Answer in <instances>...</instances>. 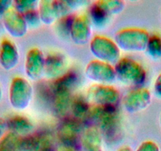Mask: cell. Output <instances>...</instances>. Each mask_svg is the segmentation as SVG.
Segmentation results:
<instances>
[{"label": "cell", "instance_id": "cb8c5ba5", "mask_svg": "<svg viewBox=\"0 0 161 151\" xmlns=\"http://www.w3.org/2000/svg\"><path fill=\"white\" fill-rule=\"evenodd\" d=\"M98 2L111 17L120 13L126 7L125 2L122 0H98Z\"/></svg>", "mask_w": 161, "mask_h": 151}, {"label": "cell", "instance_id": "8992f818", "mask_svg": "<svg viewBox=\"0 0 161 151\" xmlns=\"http://www.w3.org/2000/svg\"><path fill=\"white\" fill-rule=\"evenodd\" d=\"M86 98L93 106H117L120 98V93L111 85L94 84L88 88Z\"/></svg>", "mask_w": 161, "mask_h": 151}, {"label": "cell", "instance_id": "7402d4cb", "mask_svg": "<svg viewBox=\"0 0 161 151\" xmlns=\"http://www.w3.org/2000/svg\"><path fill=\"white\" fill-rule=\"evenodd\" d=\"M151 58L159 60L161 58V36L158 34L150 35L145 50Z\"/></svg>", "mask_w": 161, "mask_h": 151}, {"label": "cell", "instance_id": "7c38bea8", "mask_svg": "<svg viewBox=\"0 0 161 151\" xmlns=\"http://www.w3.org/2000/svg\"><path fill=\"white\" fill-rule=\"evenodd\" d=\"M3 24L7 33L14 38H22L27 34L29 26L24 16L12 7L2 18Z\"/></svg>", "mask_w": 161, "mask_h": 151}, {"label": "cell", "instance_id": "ba28073f", "mask_svg": "<svg viewBox=\"0 0 161 151\" xmlns=\"http://www.w3.org/2000/svg\"><path fill=\"white\" fill-rule=\"evenodd\" d=\"M152 94L145 87H135L123 97V105L130 113H136L145 110L151 104Z\"/></svg>", "mask_w": 161, "mask_h": 151}, {"label": "cell", "instance_id": "4fadbf2b", "mask_svg": "<svg viewBox=\"0 0 161 151\" xmlns=\"http://www.w3.org/2000/svg\"><path fill=\"white\" fill-rule=\"evenodd\" d=\"M18 47L11 39L3 38L0 41V66L6 71H11L19 63Z\"/></svg>", "mask_w": 161, "mask_h": 151}, {"label": "cell", "instance_id": "4316f807", "mask_svg": "<svg viewBox=\"0 0 161 151\" xmlns=\"http://www.w3.org/2000/svg\"><path fill=\"white\" fill-rule=\"evenodd\" d=\"M73 15H68V16L62 18L57 21V30L62 35H69V26H70L71 20H72Z\"/></svg>", "mask_w": 161, "mask_h": 151}, {"label": "cell", "instance_id": "484cf974", "mask_svg": "<svg viewBox=\"0 0 161 151\" xmlns=\"http://www.w3.org/2000/svg\"><path fill=\"white\" fill-rule=\"evenodd\" d=\"M23 16H24L25 20L26 23H27L29 27L30 26V27L35 28L41 24V21H40V16H39L37 9L29 10V11L26 12V13H25L24 14H23Z\"/></svg>", "mask_w": 161, "mask_h": 151}, {"label": "cell", "instance_id": "52a82bcc", "mask_svg": "<svg viewBox=\"0 0 161 151\" xmlns=\"http://www.w3.org/2000/svg\"><path fill=\"white\" fill-rule=\"evenodd\" d=\"M84 72L88 79L97 84L110 85L117 79L112 65L97 59L92 60L86 65Z\"/></svg>", "mask_w": 161, "mask_h": 151}, {"label": "cell", "instance_id": "d6986e66", "mask_svg": "<svg viewBox=\"0 0 161 151\" xmlns=\"http://www.w3.org/2000/svg\"><path fill=\"white\" fill-rule=\"evenodd\" d=\"M80 82L79 75L75 71H66L64 74L57 79L54 80L51 84V91H63L72 93L73 90L78 85Z\"/></svg>", "mask_w": 161, "mask_h": 151}, {"label": "cell", "instance_id": "ffe728a7", "mask_svg": "<svg viewBox=\"0 0 161 151\" xmlns=\"http://www.w3.org/2000/svg\"><path fill=\"white\" fill-rule=\"evenodd\" d=\"M41 23L46 25H52L58 20L53 5V1L42 0L40 1L37 7Z\"/></svg>", "mask_w": 161, "mask_h": 151}, {"label": "cell", "instance_id": "83f0119b", "mask_svg": "<svg viewBox=\"0 0 161 151\" xmlns=\"http://www.w3.org/2000/svg\"><path fill=\"white\" fill-rule=\"evenodd\" d=\"M136 151H159V147L155 142L146 140L139 145Z\"/></svg>", "mask_w": 161, "mask_h": 151}, {"label": "cell", "instance_id": "d6a6232c", "mask_svg": "<svg viewBox=\"0 0 161 151\" xmlns=\"http://www.w3.org/2000/svg\"><path fill=\"white\" fill-rule=\"evenodd\" d=\"M55 151H77V149H76L74 146L61 144L56 149H55Z\"/></svg>", "mask_w": 161, "mask_h": 151}, {"label": "cell", "instance_id": "5bb4252c", "mask_svg": "<svg viewBox=\"0 0 161 151\" xmlns=\"http://www.w3.org/2000/svg\"><path fill=\"white\" fill-rule=\"evenodd\" d=\"M67 61L59 52H52L45 57L44 75L49 79H57L66 72Z\"/></svg>", "mask_w": 161, "mask_h": 151}, {"label": "cell", "instance_id": "8fae6325", "mask_svg": "<svg viewBox=\"0 0 161 151\" xmlns=\"http://www.w3.org/2000/svg\"><path fill=\"white\" fill-rule=\"evenodd\" d=\"M81 124L72 117L61 120L57 128V137L62 144L74 147L82 132Z\"/></svg>", "mask_w": 161, "mask_h": 151}, {"label": "cell", "instance_id": "8d00e7d4", "mask_svg": "<svg viewBox=\"0 0 161 151\" xmlns=\"http://www.w3.org/2000/svg\"><path fill=\"white\" fill-rule=\"evenodd\" d=\"M160 16H161V13H160Z\"/></svg>", "mask_w": 161, "mask_h": 151}, {"label": "cell", "instance_id": "5b68a950", "mask_svg": "<svg viewBox=\"0 0 161 151\" xmlns=\"http://www.w3.org/2000/svg\"><path fill=\"white\" fill-rule=\"evenodd\" d=\"M89 50L96 59L111 65L121 58V50L114 39L104 35H97L92 37Z\"/></svg>", "mask_w": 161, "mask_h": 151}, {"label": "cell", "instance_id": "4dcf8cb0", "mask_svg": "<svg viewBox=\"0 0 161 151\" xmlns=\"http://www.w3.org/2000/svg\"><path fill=\"white\" fill-rule=\"evenodd\" d=\"M37 151H55L54 150L53 143H52V137L47 138L45 143L42 145V146Z\"/></svg>", "mask_w": 161, "mask_h": 151}, {"label": "cell", "instance_id": "e0dca14e", "mask_svg": "<svg viewBox=\"0 0 161 151\" xmlns=\"http://www.w3.org/2000/svg\"><path fill=\"white\" fill-rule=\"evenodd\" d=\"M92 107V106L89 103L86 97L82 95H75L73 96L69 112H71L72 117L80 123H83L90 118Z\"/></svg>", "mask_w": 161, "mask_h": 151}, {"label": "cell", "instance_id": "44dd1931", "mask_svg": "<svg viewBox=\"0 0 161 151\" xmlns=\"http://www.w3.org/2000/svg\"><path fill=\"white\" fill-rule=\"evenodd\" d=\"M110 16L104 9L99 3L98 0L91 4L89 7V21L91 24L97 28H102L107 25L109 21Z\"/></svg>", "mask_w": 161, "mask_h": 151}, {"label": "cell", "instance_id": "9c48e42d", "mask_svg": "<svg viewBox=\"0 0 161 151\" xmlns=\"http://www.w3.org/2000/svg\"><path fill=\"white\" fill-rule=\"evenodd\" d=\"M69 35L77 45L84 46L92 39V24L85 15H73Z\"/></svg>", "mask_w": 161, "mask_h": 151}, {"label": "cell", "instance_id": "7a4b0ae2", "mask_svg": "<svg viewBox=\"0 0 161 151\" xmlns=\"http://www.w3.org/2000/svg\"><path fill=\"white\" fill-rule=\"evenodd\" d=\"M116 78L125 84L141 87L147 79V72L139 61L123 57L114 65Z\"/></svg>", "mask_w": 161, "mask_h": 151}, {"label": "cell", "instance_id": "2e32d148", "mask_svg": "<svg viewBox=\"0 0 161 151\" xmlns=\"http://www.w3.org/2000/svg\"><path fill=\"white\" fill-rule=\"evenodd\" d=\"M73 95L71 92L57 91H52V112L56 117L59 119L68 117L70 111Z\"/></svg>", "mask_w": 161, "mask_h": 151}, {"label": "cell", "instance_id": "9a60e30c", "mask_svg": "<svg viewBox=\"0 0 161 151\" xmlns=\"http://www.w3.org/2000/svg\"><path fill=\"white\" fill-rule=\"evenodd\" d=\"M79 141L82 151H103V137L96 126L82 130Z\"/></svg>", "mask_w": 161, "mask_h": 151}, {"label": "cell", "instance_id": "f1b7e54d", "mask_svg": "<svg viewBox=\"0 0 161 151\" xmlns=\"http://www.w3.org/2000/svg\"><path fill=\"white\" fill-rule=\"evenodd\" d=\"M13 7V1L0 0V18L2 19L8 10Z\"/></svg>", "mask_w": 161, "mask_h": 151}, {"label": "cell", "instance_id": "ac0fdd59", "mask_svg": "<svg viewBox=\"0 0 161 151\" xmlns=\"http://www.w3.org/2000/svg\"><path fill=\"white\" fill-rule=\"evenodd\" d=\"M7 130L20 137L29 135L33 129V124L29 118L24 115L16 114L7 120Z\"/></svg>", "mask_w": 161, "mask_h": 151}, {"label": "cell", "instance_id": "6da1fadb", "mask_svg": "<svg viewBox=\"0 0 161 151\" xmlns=\"http://www.w3.org/2000/svg\"><path fill=\"white\" fill-rule=\"evenodd\" d=\"M89 120L93 121L103 138H104L108 142L115 141L120 137L121 119L117 106H92Z\"/></svg>", "mask_w": 161, "mask_h": 151}, {"label": "cell", "instance_id": "1f68e13d", "mask_svg": "<svg viewBox=\"0 0 161 151\" xmlns=\"http://www.w3.org/2000/svg\"><path fill=\"white\" fill-rule=\"evenodd\" d=\"M8 132L7 130V120L3 117H0V139Z\"/></svg>", "mask_w": 161, "mask_h": 151}, {"label": "cell", "instance_id": "e575fe53", "mask_svg": "<svg viewBox=\"0 0 161 151\" xmlns=\"http://www.w3.org/2000/svg\"><path fill=\"white\" fill-rule=\"evenodd\" d=\"M2 98H3V91H2V88H1V87H0V101H1Z\"/></svg>", "mask_w": 161, "mask_h": 151}, {"label": "cell", "instance_id": "d590c367", "mask_svg": "<svg viewBox=\"0 0 161 151\" xmlns=\"http://www.w3.org/2000/svg\"><path fill=\"white\" fill-rule=\"evenodd\" d=\"M159 124H160V128H161V113H160V116H159Z\"/></svg>", "mask_w": 161, "mask_h": 151}, {"label": "cell", "instance_id": "30bf717a", "mask_svg": "<svg viewBox=\"0 0 161 151\" xmlns=\"http://www.w3.org/2000/svg\"><path fill=\"white\" fill-rule=\"evenodd\" d=\"M45 56L38 47H32L27 51L25 58V72L31 81H38L44 75Z\"/></svg>", "mask_w": 161, "mask_h": 151}, {"label": "cell", "instance_id": "3957f363", "mask_svg": "<svg viewBox=\"0 0 161 151\" xmlns=\"http://www.w3.org/2000/svg\"><path fill=\"white\" fill-rule=\"evenodd\" d=\"M149 33L141 28H126L118 31L114 41L120 50L126 52H142L146 50Z\"/></svg>", "mask_w": 161, "mask_h": 151}, {"label": "cell", "instance_id": "277c9868", "mask_svg": "<svg viewBox=\"0 0 161 151\" xmlns=\"http://www.w3.org/2000/svg\"><path fill=\"white\" fill-rule=\"evenodd\" d=\"M33 95L32 84L22 76H15L12 79L9 88V102L12 107L18 111L27 109Z\"/></svg>", "mask_w": 161, "mask_h": 151}, {"label": "cell", "instance_id": "d4e9b609", "mask_svg": "<svg viewBox=\"0 0 161 151\" xmlns=\"http://www.w3.org/2000/svg\"><path fill=\"white\" fill-rule=\"evenodd\" d=\"M39 2L36 0H16L13 1V8L24 14L29 10H35L38 7Z\"/></svg>", "mask_w": 161, "mask_h": 151}, {"label": "cell", "instance_id": "f546056e", "mask_svg": "<svg viewBox=\"0 0 161 151\" xmlns=\"http://www.w3.org/2000/svg\"><path fill=\"white\" fill-rule=\"evenodd\" d=\"M153 90L156 97L161 98V73L157 76L153 84Z\"/></svg>", "mask_w": 161, "mask_h": 151}, {"label": "cell", "instance_id": "836d02e7", "mask_svg": "<svg viewBox=\"0 0 161 151\" xmlns=\"http://www.w3.org/2000/svg\"><path fill=\"white\" fill-rule=\"evenodd\" d=\"M117 151H133V149L129 146H123L119 148Z\"/></svg>", "mask_w": 161, "mask_h": 151}, {"label": "cell", "instance_id": "603a6c76", "mask_svg": "<svg viewBox=\"0 0 161 151\" xmlns=\"http://www.w3.org/2000/svg\"><path fill=\"white\" fill-rule=\"evenodd\" d=\"M20 136L7 132L1 139H0V151H19Z\"/></svg>", "mask_w": 161, "mask_h": 151}]
</instances>
